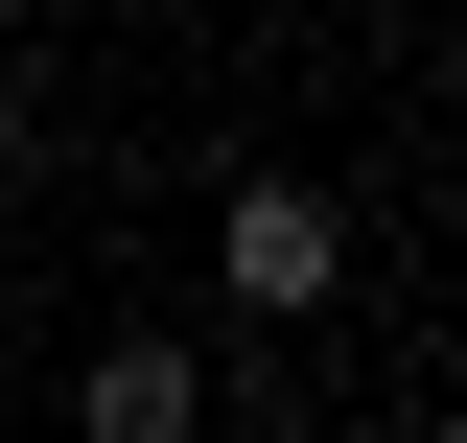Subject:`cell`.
<instances>
[{
    "label": "cell",
    "instance_id": "obj_3",
    "mask_svg": "<svg viewBox=\"0 0 467 443\" xmlns=\"http://www.w3.org/2000/svg\"><path fill=\"white\" fill-rule=\"evenodd\" d=\"M0 24H24V0H0Z\"/></svg>",
    "mask_w": 467,
    "mask_h": 443
},
{
    "label": "cell",
    "instance_id": "obj_1",
    "mask_svg": "<svg viewBox=\"0 0 467 443\" xmlns=\"http://www.w3.org/2000/svg\"><path fill=\"white\" fill-rule=\"evenodd\" d=\"M211 304H257V327H327L350 304V211L304 164H234V211H211Z\"/></svg>",
    "mask_w": 467,
    "mask_h": 443
},
{
    "label": "cell",
    "instance_id": "obj_2",
    "mask_svg": "<svg viewBox=\"0 0 467 443\" xmlns=\"http://www.w3.org/2000/svg\"><path fill=\"white\" fill-rule=\"evenodd\" d=\"M70 420H94V443H187V420H211V350H164V327H117L94 374H70Z\"/></svg>",
    "mask_w": 467,
    "mask_h": 443
}]
</instances>
